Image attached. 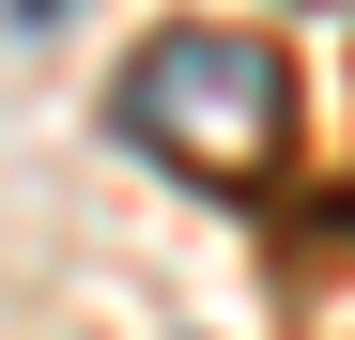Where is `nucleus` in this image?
<instances>
[{
	"label": "nucleus",
	"mask_w": 355,
	"mask_h": 340,
	"mask_svg": "<svg viewBox=\"0 0 355 340\" xmlns=\"http://www.w3.org/2000/svg\"><path fill=\"white\" fill-rule=\"evenodd\" d=\"M108 124H124L155 170H186V186H263L278 139H293V62L263 31H232V16H186V31H155L124 62Z\"/></svg>",
	"instance_id": "obj_1"
}]
</instances>
